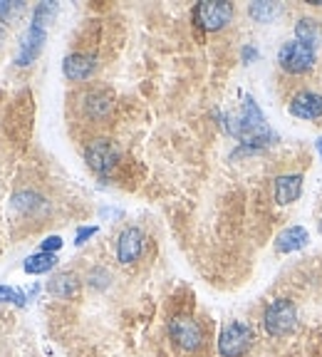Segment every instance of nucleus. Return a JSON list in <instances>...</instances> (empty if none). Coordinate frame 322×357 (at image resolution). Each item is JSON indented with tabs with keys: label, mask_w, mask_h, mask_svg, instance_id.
<instances>
[{
	"label": "nucleus",
	"mask_w": 322,
	"mask_h": 357,
	"mask_svg": "<svg viewBox=\"0 0 322 357\" xmlns=\"http://www.w3.org/2000/svg\"><path fill=\"white\" fill-rule=\"evenodd\" d=\"M223 127H226V132L231 134V137H236V139L250 151H258V149H263V146L278 142V134L268 127L261 107H258V102L250 95H245L238 114H226V117H223Z\"/></svg>",
	"instance_id": "nucleus-1"
},
{
	"label": "nucleus",
	"mask_w": 322,
	"mask_h": 357,
	"mask_svg": "<svg viewBox=\"0 0 322 357\" xmlns=\"http://www.w3.org/2000/svg\"><path fill=\"white\" fill-rule=\"evenodd\" d=\"M263 328L273 337H285L298 328V307L290 298H275L263 312Z\"/></svg>",
	"instance_id": "nucleus-2"
},
{
	"label": "nucleus",
	"mask_w": 322,
	"mask_h": 357,
	"mask_svg": "<svg viewBox=\"0 0 322 357\" xmlns=\"http://www.w3.org/2000/svg\"><path fill=\"white\" fill-rule=\"evenodd\" d=\"M253 328L243 320H231L218 333V352L221 357H243L253 347Z\"/></svg>",
	"instance_id": "nucleus-3"
},
{
	"label": "nucleus",
	"mask_w": 322,
	"mask_h": 357,
	"mask_svg": "<svg viewBox=\"0 0 322 357\" xmlns=\"http://www.w3.org/2000/svg\"><path fill=\"white\" fill-rule=\"evenodd\" d=\"M119 159H122V149H119L117 142L109 139V137H97V139L89 142L87 149H84V162H87V167L95 174H102V176L117 167Z\"/></svg>",
	"instance_id": "nucleus-4"
},
{
	"label": "nucleus",
	"mask_w": 322,
	"mask_h": 357,
	"mask_svg": "<svg viewBox=\"0 0 322 357\" xmlns=\"http://www.w3.org/2000/svg\"><path fill=\"white\" fill-rule=\"evenodd\" d=\"M169 337L183 352H199L206 342L204 328L191 315H176V318L169 320Z\"/></svg>",
	"instance_id": "nucleus-5"
},
{
	"label": "nucleus",
	"mask_w": 322,
	"mask_h": 357,
	"mask_svg": "<svg viewBox=\"0 0 322 357\" xmlns=\"http://www.w3.org/2000/svg\"><path fill=\"white\" fill-rule=\"evenodd\" d=\"M278 62L288 75H305L315 67L317 50L310 45H302L300 40H288L278 50Z\"/></svg>",
	"instance_id": "nucleus-6"
},
{
	"label": "nucleus",
	"mask_w": 322,
	"mask_h": 357,
	"mask_svg": "<svg viewBox=\"0 0 322 357\" xmlns=\"http://www.w3.org/2000/svg\"><path fill=\"white\" fill-rule=\"evenodd\" d=\"M233 20V6L231 3H216V0H204L194 8V22L206 33H218Z\"/></svg>",
	"instance_id": "nucleus-7"
},
{
	"label": "nucleus",
	"mask_w": 322,
	"mask_h": 357,
	"mask_svg": "<svg viewBox=\"0 0 322 357\" xmlns=\"http://www.w3.org/2000/svg\"><path fill=\"white\" fill-rule=\"evenodd\" d=\"M45 40H47V28H45V25H38V22L30 20L28 33L22 35V43H20V47H17L15 65H17V67H28V65H33V62L40 57V52H43Z\"/></svg>",
	"instance_id": "nucleus-8"
},
{
	"label": "nucleus",
	"mask_w": 322,
	"mask_h": 357,
	"mask_svg": "<svg viewBox=\"0 0 322 357\" xmlns=\"http://www.w3.org/2000/svg\"><path fill=\"white\" fill-rule=\"evenodd\" d=\"M288 112L298 119H307V122H315L322 117V95L315 89H300L295 92L288 102Z\"/></svg>",
	"instance_id": "nucleus-9"
},
{
	"label": "nucleus",
	"mask_w": 322,
	"mask_h": 357,
	"mask_svg": "<svg viewBox=\"0 0 322 357\" xmlns=\"http://www.w3.org/2000/svg\"><path fill=\"white\" fill-rule=\"evenodd\" d=\"M144 253V234L137 226H127L117 236V261L122 266H134Z\"/></svg>",
	"instance_id": "nucleus-10"
},
{
	"label": "nucleus",
	"mask_w": 322,
	"mask_h": 357,
	"mask_svg": "<svg viewBox=\"0 0 322 357\" xmlns=\"http://www.w3.org/2000/svg\"><path fill=\"white\" fill-rule=\"evenodd\" d=\"M97 70V57L87 55V52H72L67 55L65 62H62V73L70 82H84L95 75Z\"/></svg>",
	"instance_id": "nucleus-11"
},
{
	"label": "nucleus",
	"mask_w": 322,
	"mask_h": 357,
	"mask_svg": "<svg viewBox=\"0 0 322 357\" xmlns=\"http://www.w3.org/2000/svg\"><path fill=\"white\" fill-rule=\"evenodd\" d=\"M114 109V97L107 89H89L82 97V112L95 122H105Z\"/></svg>",
	"instance_id": "nucleus-12"
},
{
	"label": "nucleus",
	"mask_w": 322,
	"mask_h": 357,
	"mask_svg": "<svg viewBox=\"0 0 322 357\" xmlns=\"http://www.w3.org/2000/svg\"><path fill=\"white\" fill-rule=\"evenodd\" d=\"M79 290H82V280L70 271L55 273L47 280V293L57 301H75V298H79Z\"/></svg>",
	"instance_id": "nucleus-13"
},
{
	"label": "nucleus",
	"mask_w": 322,
	"mask_h": 357,
	"mask_svg": "<svg viewBox=\"0 0 322 357\" xmlns=\"http://www.w3.org/2000/svg\"><path fill=\"white\" fill-rule=\"evenodd\" d=\"M273 191H275V201L280 206L295 204L302 194V174H280V176H275Z\"/></svg>",
	"instance_id": "nucleus-14"
},
{
	"label": "nucleus",
	"mask_w": 322,
	"mask_h": 357,
	"mask_svg": "<svg viewBox=\"0 0 322 357\" xmlns=\"http://www.w3.org/2000/svg\"><path fill=\"white\" fill-rule=\"evenodd\" d=\"M307 243H310V234L302 226H288V229H283L275 236V251L285 253V256L295 251H302Z\"/></svg>",
	"instance_id": "nucleus-15"
},
{
	"label": "nucleus",
	"mask_w": 322,
	"mask_h": 357,
	"mask_svg": "<svg viewBox=\"0 0 322 357\" xmlns=\"http://www.w3.org/2000/svg\"><path fill=\"white\" fill-rule=\"evenodd\" d=\"M295 40H300L302 45H310V47H315L322 43V25L315 20V17H298V22H295Z\"/></svg>",
	"instance_id": "nucleus-16"
},
{
	"label": "nucleus",
	"mask_w": 322,
	"mask_h": 357,
	"mask_svg": "<svg viewBox=\"0 0 322 357\" xmlns=\"http://www.w3.org/2000/svg\"><path fill=\"white\" fill-rule=\"evenodd\" d=\"M57 266V256L55 253H33V256L25 258V263H22V268H25V273L30 275H45V273H50V271H55Z\"/></svg>",
	"instance_id": "nucleus-17"
},
{
	"label": "nucleus",
	"mask_w": 322,
	"mask_h": 357,
	"mask_svg": "<svg viewBox=\"0 0 322 357\" xmlns=\"http://www.w3.org/2000/svg\"><path fill=\"white\" fill-rule=\"evenodd\" d=\"M45 206H47V201L38 191H17V194H13V208H17L20 213L43 211Z\"/></svg>",
	"instance_id": "nucleus-18"
},
{
	"label": "nucleus",
	"mask_w": 322,
	"mask_h": 357,
	"mask_svg": "<svg viewBox=\"0 0 322 357\" xmlns=\"http://www.w3.org/2000/svg\"><path fill=\"white\" fill-rule=\"evenodd\" d=\"M248 13L256 22H263V25H266V22H273L280 15V6L278 3H263L261 0V3H250Z\"/></svg>",
	"instance_id": "nucleus-19"
},
{
	"label": "nucleus",
	"mask_w": 322,
	"mask_h": 357,
	"mask_svg": "<svg viewBox=\"0 0 322 357\" xmlns=\"http://www.w3.org/2000/svg\"><path fill=\"white\" fill-rule=\"evenodd\" d=\"M0 303H10V305L25 307V305H28V296H25L20 288H13V285H0Z\"/></svg>",
	"instance_id": "nucleus-20"
},
{
	"label": "nucleus",
	"mask_w": 322,
	"mask_h": 357,
	"mask_svg": "<svg viewBox=\"0 0 322 357\" xmlns=\"http://www.w3.org/2000/svg\"><path fill=\"white\" fill-rule=\"evenodd\" d=\"M55 15H57V3H40V6L33 10V22L47 28V25L55 20Z\"/></svg>",
	"instance_id": "nucleus-21"
},
{
	"label": "nucleus",
	"mask_w": 322,
	"mask_h": 357,
	"mask_svg": "<svg viewBox=\"0 0 322 357\" xmlns=\"http://www.w3.org/2000/svg\"><path fill=\"white\" fill-rule=\"evenodd\" d=\"M87 283H89V288H95V290L109 288V283H112L109 271H107V268H92L87 273Z\"/></svg>",
	"instance_id": "nucleus-22"
},
{
	"label": "nucleus",
	"mask_w": 322,
	"mask_h": 357,
	"mask_svg": "<svg viewBox=\"0 0 322 357\" xmlns=\"http://www.w3.org/2000/svg\"><path fill=\"white\" fill-rule=\"evenodd\" d=\"M22 10H25V3H20V0H13V3L0 0V20L3 22H10L13 17L20 15Z\"/></svg>",
	"instance_id": "nucleus-23"
},
{
	"label": "nucleus",
	"mask_w": 322,
	"mask_h": 357,
	"mask_svg": "<svg viewBox=\"0 0 322 357\" xmlns=\"http://www.w3.org/2000/svg\"><path fill=\"white\" fill-rule=\"evenodd\" d=\"M97 226H79L77 234H75V245H84L92 236H97Z\"/></svg>",
	"instance_id": "nucleus-24"
},
{
	"label": "nucleus",
	"mask_w": 322,
	"mask_h": 357,
	"mask_svg": "<svg viewBox=\"0 0 322 357\" xmlns=\"http://www.w3.org/2000/svg\"><path fill=\"white\" fill-rule=\"evenodd\" d=\"M60 248H62L60 236H47V238L43 241V245H40V251H45V253H57Z\"/></svg>",
	"instance_id": "nucleus-25"
},
{
	"label": "nucleus",
	"mask_w": 322,
	"mask_h": 357,
	"mask_svg": "<svg viewBox=\"0 0 322 357\" xmlns=\"http://www.w3.org/2000/svg\"><path fill=\"white\" fill-rule=\"evenodd\" d=\"M240 57H243V62H256L258 57H261V52H258V47H253V45H245Z\"/></svg>",
	"instance_id": "nucleus-26"
},
{
	"label": "nucleus",
	"mask_w": 322,
	"mask_h": 357,
	"mask_svg": "<svg viewBox=\"0 0 322 357\" xmlns=\"http://www.w3.org/2000/svg\"><path fill=\"white\" fill-rule=\"evenodd\" d=\"M315 149H317V154L322 156V137H317V142H315Z\"/></svg>",
	"instance_id": "nucleus-27"
},
{
	"label": "nucleus",
	"mask_w": 322,
	"mask_h": 357,
	"mask_svg": "<svg viewBox=\"0 0 322 357\" xmlns=\"http://www.w3.org/2000/svg\"><path fill=\"white\" fill-rule=\"evenodd\" d=\"M0 40H3V30H0Z\"/></svg>",
	"instance_id": "nucleus-28"
},
{
	"label": "nucleus",
	"mask_w": 322,
	"mask_h": 357,
	"mask_svg": "<svg viewBox=\"0 0 322 357\" xmlns=\"http://www.w3.org/2000/svg\"><path fill=\"white\" fill-rule=\"evenodd\" d=\"M320 231H322V223H320Z\"/></svg>",
	"instance_id": "nucleus-29"
}]
</instances>
